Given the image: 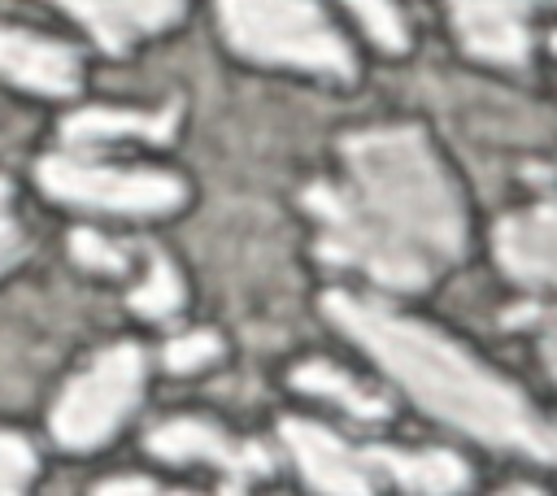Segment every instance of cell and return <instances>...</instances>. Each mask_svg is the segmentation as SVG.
Wrapping results in <instances>:
<instances>
[{"label":"cell","instance_id":"30bf717a","mask_svg":"<svg viewBox=\"0 0 557 496\" xmlns=\"http://www.w3.org/2000/svg\"><path fill=\"white\" fill-rule=\"evenodd\" d=\"M0 74L44 96H74L83 78L74 48L39 39L30 30H13V26H0Z\"/></svg>","mask_w":557,"mask_h":496},{"label":"cell","instance_id":"7a4b0ae2","mask_svg":"<svg viewBox=\"0 0 557 496\" xmlns=\"http://www.w3.org/2000/svg\"><path fill=\"white\" fill-rule=\"evenodd\" d=\"M326 318L339 322L426 413L461 426L474 439L518 448L535 461H557V426L531 409V400L474 361L448 335L400 318L361 296L331 292L322 300Z\"/></svg>","mask_w":557,"mask_h":496},{"label":"cell","instance_id":"7402d4cb","mask_svg":"<svg viewBox=\"0 0 557 496\" xmlns=\"http://www.w3.org/2000/svg\"><path fill=\"white\" fill-rule=\"evenodd\" d=\"M100 492H157V483H148V479H113V483H100Z\"/></svg>","mask_w":557,"mask_h":496},{"label":"cell","instance_id":"6da1fadb","mask_svg":"<svg viewBox=\"0 0 557 496\" xmlns=\"http://www.w3.org/2000/svg\"><path fill=\"white\" fill-rule=\"evenodd\" d=\"M348 187H309L305 209L322 222L318 252L357 265L374 283L426 287L466 248V213L453 178L418 126H374L344 139Z\"/></svg>","mask_w":557,"mask_h":496},{"label":"cell","instance_id":"277c9868","mask_svg":"<svg viewBox=\"0 0 557 496\" xmlns=\"http://www.w3.org/2000/svg\"><path fill=\"white\" fill-rule=\"evenodd\" d=\"M144 387V352L135 344H117L100 352L52 405V435L65 448H96L104 444L117 422L131 413Z\"/></svg>","mask_w":557,"mask_h":496},{"label":"cell","instance_id":"5b68a950","mask_svg":"<svg viewBox=\"0 0 557 496\" xmlns=\"http://www.w3.org/2000/svg\"><path fill=\"white\" fill-rule=\"evenodd\" d=\"M39 183L65 204L109 209V213H165L183 200V183L161 170H117L78 157H44Z\"/></svg>","mask_w":557,"mask_h":496},{"label":"cell","instance_id":"44dd1931","mask_svg":"<svg viewBox=\"0 0 557 496\" xmlns=\"http://www.w3.org/2000/svg\"><path fill=\"white\" fill-rule=\"evenodd\" d=\"M17 239V222L9 218V183L0 178V252H9Z\"/></svg>","mask_w":557,"mask_h":496},{"label":"cell","instance_id":"9a60e30c","mask_svg":"<svg viewBox=\"0 0 557 496\" xmlns=\"http://www.w3.org/2000/svg\"><path fill=\"white\" fill-rule=\"evenodd\" d=\"M344 4L357 13V22L366 26V35H370L379 48H387V52H405V48H409L400 9H396L392 0H344Z\"/></svg>","mask_w":557,"mask_h":496},{"label":"cell","instance_id":"7c38bea8","mask_svg":"<svg viewBox=\"0 0 557 496\" xmlns=\"http://www.w3.org/2000/svg\"><path fill=\"white\" fill-rule=\"evenodd\" d=\"M361 461L370 474H392L409 492H461L466 466L453 452H396V448H361Z\"/></svg>","mask_w":557,"mask_h":496},{"label":"cell","instance_id":"ffe728a7","mask_svg":"<svg viewBox=\"0 0 557 496\" xmlns=\"http://www.w3.org/2000/svg\"><path fill=\"white\" fill-rule=\"evenodd\" d=\"M522 318H540V352H544V361H548V370H553V379H557V305L544 309V313L527 309Z\"/></svg>","mask_w":557,"mask_h":496},{"label":"cell","instance_id":"3957f363","mask_svg":"<svg viewBox=\"0 0 557 496\" xmlns=\"http://www.w3.org/2000/svg\"><path fill=\"white\" fill-rule=\"evenodd\" d=\"M218 17L231 48L252 61L313 70L331 78L352 74L348 39L326 22L313 0H218Z\"/></svg>","mask_w":557,"mask_h":496},{"label":"cell","instance_id":"d6986e66","mask_svg":"<svg viewBox=\"0 0 557 496\" xmlns=\"http://www.w3.org/2000/svg\"><path fill=\"white\" fill-rule=\"evenodd\" d=\"M70 248H74V257H78L83 265H91V270H126V257H122L113 244H104L96 231H74Z\"/></svg>","mask_w":557,"mask_h":496},{"label":"cell","instance_id":"4fadbf2b","mask_svg":"<svg viewBox=\"0 0 557 496\" xmlns=\"http://www.w3.org/2000/svg\"><path fill=\"white\" fill-rule=\"evenodd\" d=\"M178 109H161V113H117V109H83L74 117H65L61 135L65 144L83 148V144H109V139H170Z\"/></svg>","mask_w":557,"mask_h":496},{"label":"cell","instance_id":"8fae6325","mask_svg":"<svg viewBox=\"0 0 557 496\" xmlns=\"http://www.w3.org/2000/svg\"><path fill=\"white\" fill-rule=\"evenodd\" d=\"M104 52H126L135 39L178 22L183 0H61Z\"/></svg>","mask_w":557,"mask_h":496},{"label":"cell","instance_id":"cb8c5ba5","mask_svg":"<svg viewBox=\"0 0 557 496\" xmlns=\"http://www.w3.org/2000/svg\"><path fill=\"white\" fill-rule=\"evenodd\" d=\"M553 4H557V0H553Z\"/></svg>","mask_w":557,"mask_h":496},{"label":"cell","instance_id":"603a6c76","mask_svg":"<svg viewBox=\"0 0 557 496\" xmlns=\"http://www.w3.org/2000/svg\"><path fill=\"white\" fill-rule=\"evenodd\" d=\"M553 48H557V35H553Z\"/></svg>","mask_w":557,"mask_h":496},{"label":"cell","instance_id":"9c48e42d","mask_svg":"<svg viewBox=\"0 0 557 496\" xmlns=\"http://www.w3.org/2000/svg\"><path fill=\"white\" fill-rule=\"evenodd\" d=\"M278 435H283L287 452L296 457V466H300L309 487H318V492H370L374 487L361 452H352L326 426L305 422V418H287L278 426Z\"/></svg>","mask_w":557,"mask_h":496},{"label":"cell","instance_id":"ac0fdd59","mask_svg":"<svg viewBox=\"0 0 557 496\" xmlns=\"http://www.w3.org/2000/svg\"><path fill=\"white\" fill-rule=\"evenodd\" d=\"M218 357V339L209 331H191V335H178L170 348H165V365L187 374V370H200L205 361Z\"/></svg>","mask_w":557,"mask_h":496},{"label":"cell","instance_id":"5bb4252c","mask_svg":"<svg viewBox=\"0 0 557 496\" xmlns=\"http://www.w3.org/2000/svg\"><path fill=\"white\" fill-rule=\"evenodd\" d=\"M292 383H296L300 392H313V396H331V400H339V405H344L352 418H361V422L387 418V405H383L374 392L357 387L344 370H335V365H326V361H305V365H296Z\"/></svg>","mask_w":557,"mask_h":496},{"label":"cell","instance_id":"8992f818","mask_svg":"<svg viewBox=\"0 0 557 496\" xmlns=\"http://www.w3.org/2000/svg\"><path fill=\"white\" fill-rule=\"evenodd\" d=\"M148 448L161 457V461H213L218 470L235 474L239 483L244 479H257V474H270V452L252 439H231L222 435L218 426L209 422H196V418H178V422H165L148 435Z\"/></svg>","mask_w":557,"mask_h":496},{"label":"cell","instance_id":"ba28073f","mask_svg":"<svg viewBox=\"0 0 557 496\" xmlns=\"http://www.w3.org/2000/svg\"><path fill=\"white\" fill-rule=\"evenodd\" d=\"M496 257L527 287H557V200L509 213L496 226Z\"/></svg>","mask_w":557,"mask_h":496},{"label":"cell","instance_id":"2e32d148","mask_svg":"<svg viewBox=\"0 0 557 496\" xmlns=\"http://www.w3.org/2000/svg\"><path fill=\"white\" fill-rule=\"evenodd\" d=\"M178 300H183V283H178L174 265L157 257V261H152V270H148V283H144V287H135L131 305H135L139 313H148V318H170V313L178 309Z\"/></svg>","mask_w":557,"mask_h":496},{"label":"cell","instance_id":"52a82bcc","mask_svg":"<svg viewBox=\"0 0 557 496\" xmlns=\"http://www.w3.org/2000/svg\"><path fill=\"white\" fill-rule=\"evenodd\" d=\"M531 4L535 0H448L461 48L479 61H500V65H513L527 57Z\"/></svg>","mask_w":557,"mask_h":496},{"label":"cell","instance_id":"e0dca14e","mask_svg":"<svg viewBox=\"0 0 557 496\" xmlns=\"http://www.w3.org/2000/svg\"><path fill=\"white\" fill-rule=\"evenodd\" d=\"M35 474V452L22 435H4L0 431V492H17L26 479Z\"/></svg>","mask_w":557,"mask_h":496}]
</instances>
